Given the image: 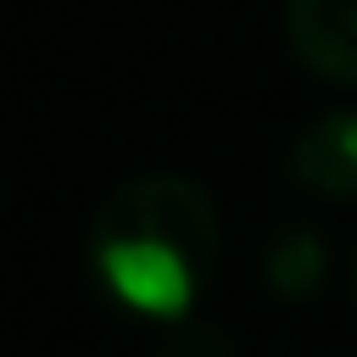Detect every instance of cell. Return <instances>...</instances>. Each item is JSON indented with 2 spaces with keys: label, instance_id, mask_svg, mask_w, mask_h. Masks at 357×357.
Returning a JSON list of instances; mask_svg holds the SVG:
<instances>
[{
  "label": "cell",
  "instance_id": "obj_1",
  "mask_svg": "<svg viewBox=\"0 0 357 357\" xmlns=\"http://www.w3.org/2000/svg\"><path fill=\"white\" fill-rule=\"evenodd\" d=\"M100 279L106 290L145 318H178L195 301V273L184 262L178 245H167L162 234H123L100 245Z\"/></svg>",
  "mask_w": 357,
  "mask_h": 357
},
{
  "label": "cell",
  "instance_id": "obj_2",
  "mask_svg": "<svg viewBox=\"0 0 357 357\" xmlns=\"http://www.w3.org/2000/svg\"><path fill=\"white\" fill-rule=\"evenodd\" d=\"M324 139H329V151H335L346 167H357V112L329 117V123H324Z\"/></svg>",
  "mask_w": 357,
  "mask_h": 357
}]
</instances>
